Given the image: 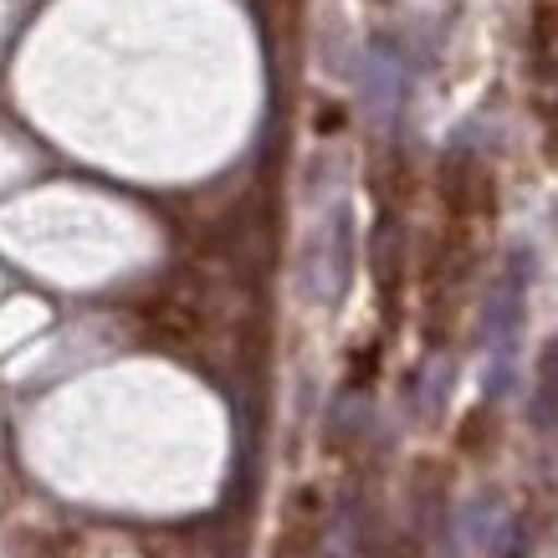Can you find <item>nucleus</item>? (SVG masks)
I'll return each mask as SVG.
<instances>
[{
  "label": "nucleus",
  "mask_w": 558,
  "mask_h": 558,
  "mask_svg": "<svg viewBox=\"0 0 558 558\" xmlns=\"http://www.w3.org/2000/svg\"><path fill=\"white\" fill-rule=\"evenodd\" d=\"M543 374H548V385H558V343H548V354H543Z\"/></svg>",
  "instance_id": "nucleus-1"
}]
</instances>
